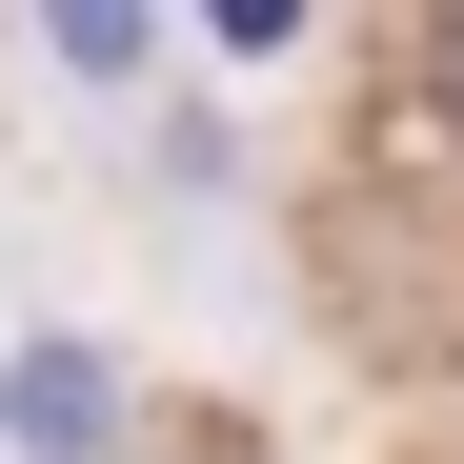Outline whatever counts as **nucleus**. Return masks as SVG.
<instances>
[{"label": "nucleus", "instance_id": "nucleus-1", "mask_svg": "<svg viewBox=\"0 0 464 464\" xmlns=\"http://www.w3.org/2000/svg\"><path fill=\"white\" fill-rule=\"evenodd\" d=\"M424 102H444V121H464V21H424Z\"/></svg>", "mask_w": 464, "mask_h": 464}]
</instances>
